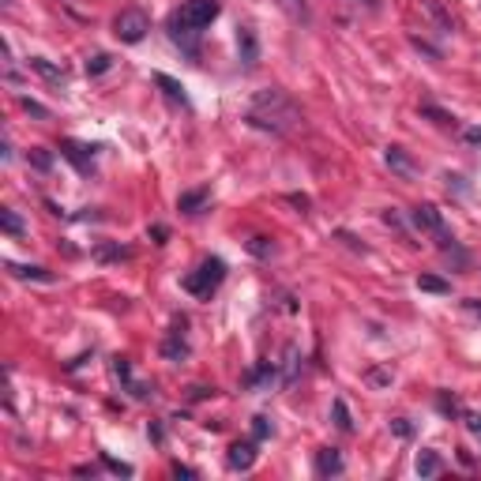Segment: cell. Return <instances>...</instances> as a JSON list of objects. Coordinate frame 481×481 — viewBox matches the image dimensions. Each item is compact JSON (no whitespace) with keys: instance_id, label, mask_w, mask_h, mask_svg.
I'll return each instance as SVG.
<instances>
[{"instance_id":"cell-1","label":"cell","mask_w":481,"mask_h":481,"mask_svg":"<svg viewBox=\"0 0 481 481\" xmlns=\"http://www.w3.org/2000/svg\"><path fill=\"white\" fill-rule=\"evenodd\" d=\"M248 124L282 136V132L301 124V109L289 102L282 90H259V94L252 98V106H248Z\"/></svg>"},{"instance_id":"cell-2","label":"cell","mask_w":481,"mask_h":481,"mask_svg":"<svg viewBox=\"0 0 481 481\" xmlns=\"http://www.w3.org/2000/svg\"><path fill=\"white\" fill-rule=\"evenodd\" d=\"M218 19V0H188L185 8H177L169 15V34L173 42H185V38H196L199 30H207Z\"/></svg>"},{"instance_id":"cell-3","label":"cell","mask_w":481,"mask_h":481,"mask_svg":"<svg viewBox=\"0 0 481 481\" xmlns=\"http://www.w3.org/2000/svg\"><path fill=\"white\" fill-rule=\"evenodd\" d=\"M222 278H226V264L215 256V259H203V267H199L196 275L185 278V289H188V294H196V297H210Z\"/></svg>"},{"instance_id":"cell-4","label":"cell","mask_w":481,"mask_h":481,"mask_svg":"<svg viewBox=\"0 0 481 481\" xmlns=\"http://www.w3.org/2000/svg\"><path fill=\"white\" fill-rule=\"evenodd\" d=\"M414 226L425 229V234H433L440 248H451V245H455V237H451V229L444 226V218H440V210H436L433 203L414 207Z\"/></svg>"},{"instance_id":"cell-5","label":"cell","mask_w":481,"mask_h":481,"mask_svg":"<svg viewBox=\"0 0 481 481\" xmlns=\"http://www.w3.org/2000/svg\"><path fill=\"white\" fill-rule=\"evenodd\" d=\"M150 30V23H147V15L139 12V8H124V12L117 15V23H113V34L120 38V42H139V38H143Z\"/></svg>"},{"instance_id":"cell-6","label":"cell","mask_w":481,"mask_h":481,"mask_svg":"<svg viewBox=\"0 0 481 481\" xmlns=\"http://www.w3.org/2000/svg\"><path fill=\"white\" fill-rule=\"evenodd\" d=\"M343 455H338L335 447H324V451H316V474L320 478H331V474H343Z\"/></svg>"},{"instance_id":"cell-7","label":"cell","mask_w":481,"mask_h":481,"mask_svg":"<svg viewBox=\"0 0 481 481\" xmlns=\"http://www.w3.org/2000/svg\"><path fill=\"white\" fill-rule=\"evenodd\" d=\"M237 53H240V60H245L248 68L259 60V45H256V34H252V27H240L237 30Z\"/></svg>"},{"instance_id":"cell-8","label":"cell","mask_w":481,"mask_h":481,"mask_svg":"<svg viewBox=\"0 0 481 481\" xmlns=\"http://www.w3.org/2000/svg\"><path fill=\"white\" fill-rule=\"evenodd\" d=\"M252 463H256V444H252V440L229 447V466H234V470H252Z\"/></svg>"},{"instance_id":"cell-9","label":"cell","mask_w":481,"mask_h":481,"mask_svg":"<svg viewBox=\"0 0 481 481\" xmlns=\"http://www.w3.org/2000/svg\"><path fill=\"white\" fill-rule=\"evenodd\" d=\"M27 68H34V72H38V76H45L49 83H64V72H60L57 64H49L45 57H30V60H27Z\"/></svg>"},{"instance_id":"cell-10","label":"cell","mask_w":481,"mask_h":481,"mask_svg":"<svg viewBox=\"0 0 481 481\" xmlns=\"http://www.w3.org/2000/svg\"><path fill=\"white\" fill-rule=\"evenodd\" d=\"M387 166H391V169H399L403 177H414V173H417L414 162L406 158V150H403V147H391V150H387Z\"/></svg>"},{"instance_id":"cell-11","label":"cell","mask_w":481,"mask_h":481,"mask_svg":"<svg viewBox=\"0 0 481 481\" xmlns=\"http://www.w3.org/2000/svg\"><path fill=\"white\" fill-rule=\"evenodd\" d=\"M440 470H444V463H440L436 451H421V455H417V474L421 478H436Z\"/></svg>"},{"instance_id":"cell-12","label":"cell","mask_w":481,"mask_h":481,"mask_svg":"<svg viewBox=\"0 0 481 481\" xmlns=\"http://www.w3.org/2000/svg\"><path fill=\"white\" fill-rule=\"evenodd\" d=\"M207 203V188H199V192H185V196H180V210H185V215H196V210L199 207H203Z\"/></svg>"},{"instance_id":"cell-13","label":"cell","mask_w":481,"mask_h":481,"mask_svg":"<svg viewBox=\"0 0 481 481\" xmlns=\"http://www.w3.org/2000/svg\"><path fill=\"white\" fill-rule=\"evenodd\" d=\"M417 289H425V294H451V282H444V278H436V275H421Z\"/></svg>"},{"instance_id":"cell-14","label":"cell","mask_w":481,"mask_h":481,"mask_svg":"<svg viewBox=\"0 0 481 481\" xmlns=\"http://www.w3.org/2000/svg\"><path fill=\"white\" fill-rule=\"evenodd\" d=\"M155 83H158V87H166V94H169V98H177V102H185V87H180V83H173V79H169V76H155Z\"/></svg>"},{"instance_id":"cell-15","label":"cell","mask_w":481,"mask_h":481,"mask_svg":"<svg viewBox=\"0 0 481 481\" xmlns=\"http://www.w3.org/2000/svg\"><path fill=\"white\" fill-rule=\"evenodd\" d=\"M162 354H166L169 361H180V357H185V354H188V346H185V338H169V343L162 346Z\"/></svg>"},{"instance_id":"cell-16","label":"cell","mask_w":481,"mask_h":481,"mask_svg":"<svg viewBox=\"0 0 481 481\" xmlns=\"http://www.w3.org/2000/svg\"><path fill=\"white\" fill-rule=\"evenodd\" d=\"M15 275H23V278H38V282H53V275H49L45 267H12Z\"/></svg>"},{"instance_id":"cell-17","label":"cell","mask_w":481,"mask_h":481,"mask_svg":"<svg viewBox=\"0 0 481 481\" xmlns=\"http://www.w3.org/2000/svg\"><path fill=\"white\" fill-rule=\"evenodd\" d=\"M335 417H338V429H343V433H350V429H354V421H350V410H346L343 399H335Z\"/></svg>"},{"instance_id":"cell-18","label":"cell","mask_w":481,"mask_h":481,"mask_svg":"<svg viewBox=\"0 0 481 481\" xmlns=\"http://www.w3.org/2000/svg\"><path fill=\"white\" fill-rule=\"evenodd\" d=\"M391 380H395L391 368H373V373H368V384L373 387H384V384H391Z\"/></svg>"},{"instance_id":"cell-19","label":"cell","mask_w":481,"mask_h":481,"mask_svg":"<svg viewBox=\"0 0 481 481\" xmlns=\"http://www.w3.org/2000/svg\"><path fill=\"white\" fill-rule=\"evenodd\" d=\"M106 68H109V57H106V53H94V57L87 60V72H90V76L106 72Z\"/></svg>"},{"instance_id":"cell-20","label":"cell","mask_w":481,"mask_h":481,"mask_svg":"<svg viewBox=\"0 0 481 481\" xmlns=\"http://www.w3.org/2000/svg\"><path fill=\"white\" fill-rule=\"evenodd\" d=\"M252 436H256V440L271 436V421H267V417H252Z\"/></svg>"},{"instance_id":"cell-21","label":"cell","mask_w":481,"mask_h":481,"mask_svg":"<svg viewBox=\"0 0 481 481\" xmlns=\"http://www.w3.org/2000/svg\"><path fill=\"white\" fill-rule=\"evenodd\" d=\"M4 229H8V234H23V222H19L15 210H4Z\"/></svg>"},{"instance_id":"cell-22","label":"cell","mask_w":481,"mask_h":481,"mask_svg":"<svg viewBox=\"0 0 481 481\" xmlns=\"http://www.w3.org/2000/svg\"><path fill=\"white\" fill-rule=\"evenodd\" d=\"M391 429H395V436H403V440L414 436V429H410V421H406V417H395V421H391Z\"/></svg>"},{"instance_id":"cell-23","label":"cell","mask_w":481,"mask_h":481,"mask_svg":"<svg viewBox=\"0 0 481 481\" xmlns=\"http://www.w3.org/2000/svg\"><path fill=\"white\" fill-rule=\"evenodd\" d=\"M23 109H27V113H34L38 120H49V109L38 106V102H30V98H23Z\"/></svg>"},{"instance_id":"cell-24","label":"cell","mask_w":481,"mask_h":481,"mask_svg":"<svg viewBox=\"0 0 481 481\" xmlns=\"http://www.w3.org/2000/svg\"><path fill=\"white\" fill-rule=\"evenodd\" d=\"M106 466L113 470V474H124V478H132V466H128V463H117V459H106Z\"/></svg>"},{"instance_id":"cell-25","label":"cell","mask_w":481,"mask_h":481,"mask_svg":"<svg viewBox=\"0 0 481 481\" xmlns=\"http://www.w3.org/2000/svg\"><path fill=\"white\" fill-rule=\"evenodd\" d=\"M466 425H470V433H474V436H481V417H478V414H470Z\"/></svg>"},{"instance_id":"cell-26","label":"cell","mask_w":481,"mask_h":481,"mask_svg":"<svg viewBox=\"0 0 481 481\" xmlns=\"http://www.w3.org/2000/svg\"><path fill=\"white\" fill-rule=\"evenodd\" d=\"M440 410H444V414H455L459 403H455V399H440Z\"/></svg>"},{"instance_id":"cell-27","label":"cell","mask_w":481,"mask_h":481,"mask_svg":"<svg viewBox=\"0 0 481 481\" xmlns=\"http://www.w3.org/2000/svg\"><path fill=\"white\" fill-rule=\"evenodd\" d=\"M173 474H177V478H196V470H192V466H173Z\"/></svg>"},{"instance_id":"cell-28","label":"cell","mask_w":481,"mask_h":481,"mask_svg":"<svg viewBox=\"0 0 481 481\" xmlns=\"http://www.w3.org/2000/svg\"><path fill=\"white\" fill-rule=\"evenodd\" d=\"M466 139L470 143H481V128H466Z\"/></svg>"}]
</instances>
